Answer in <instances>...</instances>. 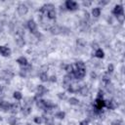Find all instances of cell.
<instances>
[{
  "label": "cell",
  "mask_w": 125,
  "mask_h": 125,
  "mask_svg": "<svg viewBox=\"0 0 125 125\" xmlns=\"http://www.w3.org/2000/svg\"><path fill=\"white\" fill-rule=\"evenodd\" d=\"M26 27L29 29L30 33H32L33 35H35L37 32H38V29H37V23L34 20L30 19L26 21Z\"/></svg>",
  "instance_id": "cell-3"
},
{
  "label": "cell",
  "mask_w": 125,
  "mask_h": 125,
  "mask_svg": "<svg viewBox=\"0 0 125 125\" xmlns=\"http://www.w3.org/2000/svg\"><path fill=\"white\" fill-rule=\"evenodd\" d=\"M79 88H80V85H78V84H70L69 87L67 88V92H69V93H77Z\"/></svg>",
  "instance_id": "cell-19"
},
{
  "label": "cell",
  "mask_w": 125,
  "mask_h": 125,
  "mask_svg": "<svg viewBox=\"0 0 125 125\" xmlns=\"http://www.w3.org/2000/svg\"><path fill=\"white\" fill-rule=\"evenodd\" d=\"M96 58L98 59H104V52L102 48H98L96 51H95V55H94Z\"/></svg>",
  "instance_id": "cell-23"
},
{
  "label": "cell",
  "mask_w": 125,
  "mask_h": 125,
  "mask_svg": "<svg viewBox=\"0 0 125 125\" xmlns=\"http://www.w3.org/2000/svg\"><path fill=\"white\" fill-rule=\"evenodd\" d=\"M116 20H117V21H118L120 24H122V23L124 22V21H125V16H124V15L117 16V17H116Z\"/></svg>",
  "instance_id": "cell-38"
},
{
  "label": "cell",
  "mask_w": 125,
  "mask_h": 125,
  "mask_svg": "<svg viewBox=\"0 0 125 125\" xmlns=\"http://www.w3.org/2000/svg\"><path fill=\"white\" fill-rule=\"evenodd\" d=\"M48 81H50V82H52V83L57 82V76H56V75H51V76H49V80H48Z\"/></svg>",
  "instance_id": "cell-41"
},
{
  "label": "cell",
  "mask_w": 125,
  "mask_h": 125,
  "mask_svg": "<svg viewBox=\"0 0 125 125\" xmlns=\"http://www.w3.org/2000/svg\"><path fill=\"white\" fill-rule=\"evenodd\" d=\"M12 54V51L9 47L7 46H3V45H0V55L3 56V57H10Z\"/></svg>",
  "instance_id": "cell-10"
},
{
  "label": "cell",
  "mask_w": 125,
  "mask_h": 125,
  "mask_svg": "<svg viewBox=\"0 0 125 125\" xmlns=\"http://www.w3.org/2000/svg\"><path fill=\"white\" fill-rule=\"evenodd\" d=\"M10 106H11V104L8 102V101H2L0 103V109L4 112H8L10 110Z\"/></svg>",
  "instance_id": "cell-14"
},
{
  "label": "cell",
  "mask_w": 125,
  "mask_h": 125,
  "mask_svg": "<svg viewBox=\"0 0 125 125\" xmlns=\"http://www.w3.org/2000/svg\"><path fill=\"white\" fill-rule=\"evenodd\" d=\"M47 92H48V90H47V88H46L44 85H42V84L37 85V86H36V96L33 98L34 101H36V100H38V99H41V97H42L43 95H45Z\"/></svg>",
  "instance_id": "cell-2"
},
{
  "label": "cell",
  "mask_w": 125,
  "mask_h": 125,
  "mask_svg": "<svg viewBox=\"0 0 125 125\" xmlns=\"http://www.w3.org/2000/svg\"><path fill=\"white\" fill-rule=\"evenodd\" d=\"M63 6H64L66 11H70V12H74V11L79 9V4L76 1H73V0H66L64 2Z\"/></svg>",
  "instance_id": "cell-1"
},
{
  "label": "cell",
  "mask_w": 125,
  "mask_h": 125,
  "mask_svg": "<svg viewBox=\"0 0 125 125\" xmlns=\"http://www.w3.org/2000/svg\"><path fill=\"white\" fill-rule=\"evenodd\" d=\"M58 98L60 99V100H62V101H65V100H67V96H66V94L65 93H63V92H60V93H58Z\"/></svg>",
  "instance_id": "cell-36"
},
{
  "label": "cell",
  "mask_w": 125,
  "mask_h": 125,
  "mask_svg": "<svg viewBox=\"0 0 125 125\" xmlns=\"http://www.w3.org/2000/svg\"><path fill=\"white\" fill-rule=\"evenodd\" d=\"M42 117L45 125H55V119L51 115H43Z\"/></svg>",
  "instance_id": "cell-15"
},
{
  "label": "cell",
  "mask_w": 125,
  "mask_h": 125,
  "mask_svg": "<svg viewBox=\"0 0 125 125\" xmlns=\"http://www.w3.org/2000/svg\"><path fill=\"white\" fill-rule=\"evenodd\" d=\"M84 17H85V19L88 21L89 19H90V16H89V13L88 12H84Z\"/></svg>",
  "instance_id": "cell-49"
},
{
  "label": "cell",
  "mask_w": 125,
  "mask_h": 125,
  "mask_svg": "<svg viewBox=\"0 0 125 125\" xmlns=\"http://www.w3.org/2000/svg\"><path fill=\"white\" fill-rule=\"evenodd\" d=\"M16 44H17L18 47L22 48V47L25 45V40H24V38H23V37H17V39H16Z\"/></svg>",
  "instance_id": "cell-24"
},
{
  "label": "cell",
  "mask_w": 125,
  "mask_h": 125,
  "mask_svg": "<svg viewBox=\"0 0 125 125\" xmlns=\"http://www.w3.org/2000/svg\"><path fill=\"white\" fill-rule=\"evenodd\" d=\"M79 125H89V120H87V119H84V120L80 121Z\"/></svg>",
  "instance_id": "cell-46"
},
{
  "label": "cell",
  "mask_w": 125,
  "mask_h": 125,
  "mask_svg": "<svg viewBox=\"0 0 125 125\" xmlns=\"http://www.w3.org/2000/svg\"><path fill=\"white\" fill-rule=\"evenodd\" d=\"M111 125H123V121L121 119H114L111 121Z\"/></svg>",
  "instance_id": "cell-39"
},
{
  "label": "cell",
  "mask_w": 125,
  "mask_h": 125,
  "mask_svg": "<svg viewBox=\"0 0 125 125\" xmlns=\"http://www.w3.org/2000/svg\"><path fill=\"white\" fill-rule=\"evenodd\" d=\"M20 110H21V105H20V103H19V102L11 104V106H10V110H9V111H10L12 114H17Z\"/></svg>",
  "instance_id": "cell-11"
},
{
  "label": "cell",
  "mask_w": 125,
  "mask_h": 125,
  "mask_svg": "<svg viewBox=\"0 0 125 125\" xmlns=\"http://www.w3.org/2000/svg\"><path fill=\"white\" fill-rule=\"evenodd\" d=\"M111 13L117 17V16H120V15H124V8H123V5L122 4H117L114 6V8L112 9Z\"/></svg>",
  "instance_id": "cell-7"
},
{
  "label": "cell",
  "mask_w": 125,
  "mask_h": 125,
  "mask_svg": "<svg viewBox=\"0 0 125 125\" xmlns=\"http://www.w3.org/2000/svg\"><path fill=\"white\" fill-rule=\"evenodd\" d=\"M64 117H65V112L62 111V110L57 111V112L55 113V118H58V119H60V120H62V119H64Z\"/></svg>",
  "instance_id": "cell-29"
},
{
  "label": "cell",
  "mask_w": 125,
  "mask_h": 125,
  "mask_svg": "<svg viewBox=\"0 0 125 125\" xmlns=\"http://www.w3.org/2000/svg\"><path fill=\"white\" fill-rule=\"evenodd\" d=\"M56 17H57V13L55 10H51V11L47 12V14H46V18H48L49 20H55Z\"/></svg>",
  "instance_id": "cell-25"
},
{
  "label": "cell",
  "mask_w": 125,
  "mask_h": 125,
  "mask_svg": "<svg viewBox=\"0 0 125 125\" xmlns=\"http://www.w3.org/2000/svg\"><path fill=\"white\" fill-rule=\"evenodd\" d=\"M76 44H77L79 47H85L86 44H87V42H86L83 38H77V39H76Z\"/></svg>",
  "instance_id": "cell-33"
},
{
  "label": "cell",
  "mask_w": 125,
  "mask_h": 125,
  "mask_svg": "<svg viewBox=\"0 0 125 125\" xmlns=\"http://www.w3.org/2000/svg\"><path fill=\"white\" fill-rule=\"evenodd\" d=\"M107 21H108V23H112V22H113V21H112V18H111V17L108 18V19H107Z\"/></svg>",
  "instance_id": "cell-50"
},
{
  "label": "cell",
  "mask_w": 125,
  "mask_h": 125,
  "mask_svg": "<svg viewBox=\"0 0 125 125\" xmlns=\"http://www.w3.org/2000/svg\"><path fill=\"white\" fill-rule=\"evenodd\" d=\"M33 121H34V123H36L37 125H40V124L43 123V117H42V116H35V117L33 118Z\"/></svg>",
  "instance_id": "cell-35"
},
{
  "label": "cell",
  "mask_w": 125,
  "mask_h": 125,
  "mask_svg": "<svg viewBox=\"0 0 125 125\" xmlns=\"http://www.w3.org/2000/svg\"><path fill=\"white\" fill-rule=\"evenodd\" d=\"M91 46H92V49H94L95 51H96V50H97V49L99 48V45H98V44H97L96 42H92V44H91Z\"/></svg>",
  "instance_id": "cell-45"
},
{
  "label": "cell",
  "mask_w": 125,
  "mask_h": 125,
  "mask_svg": "<svg viewBox=\"0 0 125 125\" xmlns=\"http://www.w3.org/2000/svg\"><path fill=\"white\" fill-rule=\"evenodd\" d=\"M39 79L42 82H47L49 80V75L47 72H40L39 73Z\"/></svg>",
  "instance_id": "cell-28"
},
{
  "label": "cell",
  "mask_w": 125,
  "mask_h": 125,
  "mask_svg": "<svg viewBox=\"0 0 125 125\" xmlns=\"http://www.w3.org/2000/svg\"><path fill=\"white\" fill-rule=\"evenodd\" d=\"M86 75V68H75L74 72L72 73V76L74 79H82Z\"/></svg>",
  "instance_id": "cell-5"
},
{
  "label": "cell",
  "mask_w": 125,
  "mask_h": 125,
  "mask_svg": "<svg viewBox=\"0 0 125 125\" xmlns=\"http://www.w3.org/2000/svg\"><path fill=\"white\" fill-rule=\"evenodd\" d=\"M73 79H74V78H73L72 74L66 73V74L63 76V78H62V87H63L65 90H67V88L69 87V85L72 84V80H73Z\"/></svg>",
  "instance_id": "cell-4"
},
{
  "label": "cell",
  "mask_w": 125,
  "mask_h": 125,
  "mask_svg": "<svg viewBox=\"0 0 125 125\" xmlns=\"http://www.w3.org/2000/svg\"><path fill=\"white\" fill-rule=\"evenodd\" d=\"M14 77V73L10 70H3L1 73H0V78L2 80H5V81H8V80H11L12 78Z\"/></svg>",
  "instance_id": "cell-8"
},
{
  "label": "cell",
  "mask_w": 125,
  "mask_h": 125,
  "mask_svg": "<svg viewBox=\"0 0 125 125\" xmlns=\"http://www.w3.org/2000/svg\"><path fill=\"white\" fill-rule=\"evenodd\" d=\"M93 106L94 107H97L99 109H103L105 106V101L104 99H98V98H96Z\"/></svg>",
  "instance_id": "cell-9"
},
{
  "label": "cell",
  "mask_w": 125,
  "mask_h": 125,
  "mask_svg": "<svg viewBox=\"0 0 125 125\" xmlns=\"http://www.w3.org/2000/svg\"><path fill=\"white\" fill-rule=\"evenodd\" d=\"M102 80H103V82L106 85V84H109L110 83V76H109V74L106 72V73H104V75H103V77H102Z\"/></svg>",
  "instance_id": "cell-30"
},
{
  "label": "cell",
  "mask_w": 125,
  "mask_h": 125,
  "mask_svg": "<svg viewBox=\"0 0 125 125\" xmlns=\"http://www.w3.org/2000/svg\"><path fill=\"white\" fill-rule=\"evenodd\" d=\"M98 3H99V5H101V6H105V5H107L109 2H108V1H99Z\"/></svg>",
  "instance_id": "cell-47"
},
{
  "label": "cell",
  "mask_w": 125,
  "mask_h": 125,
  "mask_svg": "<svg viewBox=\"0 0 125 125\" xmlns=\"http://www.w3.org/2000/svg\"><path fill=\"white\" fill-rule=\"evenodd\" d=\"M17 11L20 16H25L28 13V7L24 3H20L17 7Z\"/></svg>",
  "instance_id": "cell-6"
},
{
  "label": "cell",
  "mask_w": 125,
  "mask_h": 125,
  "mask_svg": "<svg viewBox=\"0 0 125 125\" xmlns=\"http://www.w3.org/2000/svg\"><path fill=\"white\" fill-rule=\"evenodd\" d=\"M92 16L94 17V18H99L100 16H101V13H102V9H101V7H95V8H93L92 9Z\"/></svg>",
  "instance_id": "cell-22"
},
{
  "label": "cell",
  "mask_w": 125,
  "mask_h": 125,
  "mask_svg": "<svg viewBox=\"0 0 125 125\" xmlns=\"http://www.w3.org/2000/svg\"><path fill=\"white\" fill-rule=\"evenodd\" d=\"M105 106L108 108V109H115L117 106H118V104L115 100L111 99V100H108V101H105Z\"/></svg>",
  "instance_id": "cell-13"
},
{
  "label": "cell",
  "mask_w": 125,
  "mask_h": 125,
  "mask_svg": "<svg viewBox=\"0 0 125 125\" xmlns=\"http://www.w3.org/2000/svg\"><path fill=\"white\" fill-rule=\"evenodd\" d=\"M7 121L10 125H17L18 124V118L15 115H11L10 117H8Z\"/></svg>",
  "instance_id": "cell-27"
},
{
  "label": "cell",
  "mask_w": 125,
  "mask_h": 125,
  "mask_svg": "<svg viewBox=\"0 0 125 125\" xmlns=\"http://www.w3.org/2000/svg\"><path fill=\"white\" fill-rule=\"evenodd\" d=\"M35 36L38 38V40H42V38H43V35H42V33H40L39 31H38V32L35 34Z\"/></svg>",
  "instance_id": "cell-48"
},
{
  "label": "cell",
  "mask_w": 125,
  "mask_h": 125,
  "mask_svg": "<svg viewBox=\"0 0 125 125\" xmlns=\"http://www.w3.org/2000/svg\"><path fill=\"white\" fill-rule=\"evenodd\" d=\"M69 28H67V27H65V26H62V29H61V34H62V35H67V34H69Z\"/></svg>",
  "instance_id": "cell-37"
},
{
  "label": "cell",
  "mask_w": 125,
  "mask_h": 125,
  "mask_svg": "<svg viewBox=\"0 0 125 125\" xmlns=\"http://www.w3.org/2000/svg\"><path fill=\"white\" fill-rule=\"evenodd\" d=\"M91 4H92V2H90V1H83L82 2V5L84 7H89V6H91Z\"/></svg>",
  "instance_id": "cell-44"
},
{
  "label": "cell",
  "mask_w": 125,
  "mask_h": 125,
  "mask_svg": "<svg viewBox=\"0 0 125 125\" xmlns=\"http://www.w3.org/2000/svg\"><path fill=\"white\" fill-rule=\"evenodd\" d=\"M2 93H3V86L0 85V95H1Z\"/></svg>",
  "instance_id": "cell-51"
},
{
  "label": "cell",
  "mask_w": 125,
  "mask_h": 125,
  "mask_svg": "<svg viewBox=\"0 0 125 125\" xmlns=\"http://www.w3.org/2000/svg\"><path fill=\"white\" fill-rule=\"evenodd\" d=\"M13 97H14V99L17 100V101H21V100H22V94H21L20 91H15V92L13 93Z\"/></svg>",
  "instance_id": "cell-31"
},
{
  "label": "cell",
  "mask_w": 125,
  "mask_h": 125,
  "mask_svg": "<svg viewBox=\"0 0 125 125\" xmlns=\"http://www.w3.org/2000/svg\"><path fill=\"white\" fill-rule=\"evenodd\" d=\"M16 62H17L18 64H20L21 66H25V65L28 64V61H27V59H26L25 57H23V56L19 57V58L16 60Z\"/></svg>",
  "instance_id": "cell-16"
},
{
  "label": "cell",
  "mask_w": 125,
  "mask_h": 125,
  "mask_svg": "<svg viewBox=\"0 0 125 125\" xmlns=\"http://www.w3.org/2000/svg\"><path fill=\"white\" fill-rule=\"evenodd\" d=\"M20 111L22 113V115L27 116V115H29L31 113V106H29V105H23L22 107H21V110Z\"/></svg>",
  "instance_id": "cell-17"
},
{
  "label": "cell",
  "mask_w": 125,
  "mask_h": 125,
  "mask_svg": "<svg viewBox=\"0 0 125 125\" xmlns=\"http://www.w3.org/2000/svg\"><path fill=\"white\" fill-rule=\"evenodd\" d=\"M68 74H72L73 72H74V70H75V66H74V64H72V63H67V64H65V66H64V68H63Z\"/></svg>",
  "instance_id": "cell-20"
},
{
  "label": "cell",
  "mask_w": 125,
  "mask_h": 125,
  "mask_svg": "<svg viewBox=\"0 0 125 125\" xmlns=\"http://www.w3.org/2000/svg\"><path fill=\"white\" fill-rule=\"evenodd\" d=\"M67 101H68V104H71V105H78L79 104V100L77 99V98H75V97H70L69 99H67Z\"/></svg>",
  "instance_id": "cell-26"
},
{
  "label": "cell",
  "mask_w": 125,
  "mask_h": 125,
  "mask_svg": "<svg viewBox=\"0 0 125 125\" xmlns=\"http://www.w3.org/2000/svg\"><path fill=\"white\" fill-rule=\"evenodd\" d=\"M35 104H36V106L39 108V109H42V110H44L45 109V100H43V99H38V100H36L35 101Z\"/></svg>",
  "instance_id": "cell-21"
},
{
  "label": "cell",
  "mask_w": 125,
  "mask_h": 125,
  "mask_svg": "<svg viewBox=\"0 0 125 125\" xmlns=\"http://www.w3.org/2000/svg\"><path fill=\"white\" fill-rule=\"evenodd\" d=\"M47 71H48V65L44 64L40 67V72H47Z\"/></svg>",
  "instance_id": "cell-42"
},
{
  "label": "cell",
  "mask_w": 125,
  "mask_h": 125,
  "mask_svg": "<svg viewBox=\"0 0 125 125\" xmlns=\"http://www.w3.org/2000/svg\"><path fill=\"white\" fill-rule=\"evenodd\" d=\"M77 93H79V95L85 97V96H87L89 94V88L86 85L85 86H80V88H79V90H78Z\"/></svg>",
  "instance_id": "cell-18"
},
{
  "label": "cell",
  "mask_w": 125,
  "mask_h": 125,
  "mask_svg": "<svg viewBox=\"0 0 125 125\" xmlns=\"http://www.w3.org/2000/svg\"><path fill=\"white\" fill-rule=\"evenodd\" d=\"M105 89H106V91H107L108 93H110V94H112V93L114 92V86H113L111 83L106 84V85H105Z\"/></svg>",
  "instance_id": "cell-34"
},
{
  "label": "cell",
  "mask_w": 125,
  "mask_h": 125,
  "mask_svg": "<svg viewBox=\"0 0 125 125\" xmlns=\"http://www.w3.org/2000/svg\"><path fill=\"white\" fill-rule=\"evenodd\" d=\"M113 71H114V65H113L112 63H109V64L107 65V73L110 74V73H112Z\"/></svg>",
  "instance_id": "cell-40"
},
{
  "label": "cell",
  "mask_w": 125,
  "mask_h": 125,
  "mask_svg": "<svg viewBox=\"0 0 125 125\" xmlns=\"http://www.w3.org/2000/svg\"><path fill=\"white\" fill-rule=\"evenodd\" d=\"M74 66H75V68H86V65H85V62H82V61H78V62H76L75 63H74Z\"/></svg>",
  "instance_id": "cell-32"
},
{
  "label": "cell",
  "mask_w": 125,
  "mask_h": 125,
  "mask_svg": "<svg viewBox=\"0 0 125 125\" xmlns=\"http://www.w3.org/2000/svg\"><path fill=\"white\" fill-rule=\"evenodd\" d=\"M61 29H62V26H61V25L53 24V25H51L49 31H50L51 34H53V35H59V34H61Z\"/></svg>",
  "instance_id": "cell-12"
},
{
  "label": "cell",
  "mask_w": 125,
  "mask_h": 125,
  "mask_svg": "<svg viewBox=\"0 0 125 125\" xmlns=\"http://www.w3.org/2000/svg\"><path fill=\"white\" fill-rule=\"evenodd\" d=\"M2 101H3V99H2V97H1V96H0V103H1V102H2Z\"/></svg>",
  "instance_id": "cell-52"
},
{
  "label": "cell",
  "mask_w": 125,
  "mask_h": 125,
  "mask_svg": "<svg viewBox=\"0 0 125 125\" xmlns=\"http://www.w3.org/2000/svg\"><path fill=\"white\" fill-rule=\"evenodd\" d=\"M97 98H98V99H104V92H103L102 90H99V91H98Z\"/></svg>",
  "instance_id": "cell-43"
}]
</instances>
